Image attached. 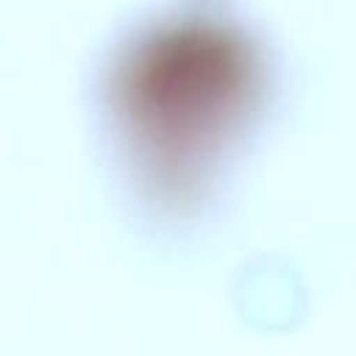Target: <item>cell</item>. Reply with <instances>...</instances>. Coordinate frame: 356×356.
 I'll return each instance as SVG.
<instances>
[{"mask_svg":"<svg viewBox=\"0 0 356 356\" xmlns=\"http://www.w3.org/2000/svg\"><path fill=\"white\" fill-rule=\"evenodd\" d=\"M259 81L253 44L211 17L167 19L122 47L106 114L142 200L184 211L206 197L256 111Z\"/></svg>","mask_w":356,"mask_h":356,"instance_id":"obj_1","label":"cell"}]
</instances>
